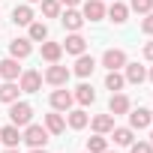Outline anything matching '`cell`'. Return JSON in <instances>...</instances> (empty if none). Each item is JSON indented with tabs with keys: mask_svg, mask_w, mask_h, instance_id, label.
I'll list each match as a JSON object with an SVG mask.
<instances>
[{
	"mask_svg": "<svg viewBox=\"0 0 153 153\" xmlns=\"http://www.w3.org/2000/svg\"><path fill=\"white\" fill-rule=\"evenodd\" d=\"M9 123H15L18 129L21 126H27V123H33V105L30 102H12L9 105Z\"/></svg>",
	"mask_w": 153,
	"mask_h": 153,
	"instance_id": "6da1fadb",
	"label": "cell"
},
{
	"mask_svg": "<svg viewBox=\"0 0 153 153\" xmlns=\"http://www.w3.org/2000/svg\"><path fill=\"white\" fill-rule=\"evenodd\" d=\"M69 75H72V69H66V66H60V63H48V69L42 72V81L51 84V87H66Z\"/></svg>",
	"mask_w": 153,
	"mask_h": 153,
	"instance_id": "7a4b0ae2",
	"label": "cell"
},
{
	"mask_svg": "<svg viewBox=\"0 0 153 153\" xmlns=\"http://www.w3.org/2000/svg\"><path fill=\"white\" fill-rule=\"evenodd\" d=\"M21 141H27L30 147H45L48 144V129L39 126V123H27L24 132H21Z\"/></svg>",
	"mask_w": 153,
	"mask_h": 153,
	"instance_id": "3957f363",
	"label": "cell"
},
{
	"mask_svg": "<svg viewBox=\"0 0 153 153\" xmlns=\"http://www.w3.org/2000/svg\"><path fill=\"white\" fill-rule=\"evenodd\" d=\"M18 87H21V93H36V90L42 87V72H39V69H21Z\"/></svg>",
	"mask_w": 153,
	"mask_h": 153,
	"instance_id": "277c9868",
	"label": "cell"
},
{
	"mask_svg": "<svg viewBox=\"0 0 153 153\" xmlns=\"http://www.w3.org/2000/svg\"><path fill=\"white\" fill-rule=\"evenodd\" d=\"M126 63H129V57H126L123 48H105V54H102V66L105 69H123Z\"/></svg>",
	"mask_w": 153,
	"mask_h": 153,
	"instance_id": "5b68a950",
	"label": "cell"
},
{
	"mask_svg": "<svg viewBox=\"0 0 153 153\" xmlns=\"http://www.w3.org/2000/svg\"><path fill=\"white\" fill-rule=\"evenodd\" d=\"M93 69H96V60H93V54H78L75 57V66H72V72L78 75V78H90L93 75Z\"/></svg>",
	"mask_w": 153,
	"mask_h": 153,
	"instance_id": "8992f818",
	"label": "cell"
},
{
	"mask_svg": "<svg viewBox=\"0 0 153 153\" xmlns=\"http://www.w3.org/2000/svg\"><path fill=\"white\" fill-rule=\"evenodd\" d=\"M48 102H51V108H54V111H63V114H66V111L72 108V102H75V96H72L69 90H63V87H57V90H54V93L48 96Z\"/></svg>",
	"mask_w": 153,
	"mask_h": 153,
	"instance_id": "52a82bcc",
	"label": "cell"
},
{
	"mask_svg": "<svg viewBox=\"0 0 153 153\" xmlns=\"http://www.w3.org/2000/svg\"><path fill=\"white\" fill-rule=\"evenodd\" d=\"M60 24H63V27H66L69 33H78V30L84 27V15H81L78 9L72 6V9H66V12H60Z\"/></svg>",
	"mask_w": 153,
	"mask_h": 153,
	"instance_id": "ba28073f",
	"label": "cell"
},
{
	"mask_svg": "<svg viewBox=\"0 0 153 153\" xmlns=\"http://www.w3.org/2000/svg\"><path fill=\"white\" fill-rule=\"evenodd\" d=\"M60 45H63V51H66V54H72V57H78V54H84V51H87V39H84L81 33H69Z\"/></svg>",
	"mask_w": 153,
	"mask_h": 153,
	"instance_id": "9c48e42d",
	"label": "cell"
},
{
	"mask_svg": "<svg viewBox=\"0 0 153 153\" xmlns=\"http://www.w3.org/2000/svg\"><path fill=\"white\" fill-rule=\"evenodd\" d=\"M105 3L102 0H84V6H81V15H84V21H102L105 18Z\"/></svg>",
	"mask_w": 153,
	"mask_h": 153,
	"instance_id": "30bf717a",
	"label": "cell"
},
{
	"mask_svg": "<svg viewBox=\"0 0 153 153\" xmlns=\"http://www.w3.org/2000/svg\"><path fill=\"white\" fill-rule=\"evenodd\" d=\"M18 75H21V66H18L15 57L0 60V81H18Z\"/></svg>",
	"mask_w": 153,
	"mask_h": 153,
	"instance_id": "8fae6325",
	"label": "cell"
},
{
	"mask_svg": "<svg viewBox=\"0 0 153 153\" xmlns=\"http://www.w3.org/2000/svg\"><path fill=\"white\" fill-rule=\"evenodd\" d=\"M33 54V42L24 36V39H12L9 42V57H15V60H24V57H30Z\"/></svg>",
	"mask_w": 153,
	"mask_h": 153,
	"instance_id": "7c38bea8",
	"label": "cell"
},
{
	"mask_svg": "<svg viewBox=\"0 0 153 153\" xmlns=\"http://www.w3.org/2000/svg\"><path fill=\"white\" fill-rule=\"evenodd\" d=\"M129 108H132V102H129V96H126V93H111V102H108V114L120 117V114H129Z\"/></svg>",
	"mask_w": 153,
	"mask_h": 153,
	"instance_id": "4fadbf2b",
	"label": "cell"
},
{
	"mask_svg": "<svg viewBox=\"0 0 153 153\" xmlns=\"http://www.w3.org/2000/svg\"><path fill=\"white\" fill-rule=\"evenodd\" d=\"M153 123V114L147 108H129V126L132 129H147Z\"/></svg>",
	"mask_w": 153,
	"mask_h": 153,
	"instance_id": "5bb4252c",
	"label": "cell"
},
{
	"mask_svg": "<svg viewBox=\"0 0 153 153\" xmlns=\"http://www.w3.org/2000/svg\"><path fill=\"white\" fill-rule=\"evenodd\" d=\"M123 78H126V84H141V81H147V69L141 63H126L123 66Z\"/></svg>",
	"mask_w": 153,
	"mask_h": 153,
	"instance_id": "9a60e30c",
	"label": "cell"
},
{
	"mask_svg": "<svg viewBox=\"0 0 153 153\" xmlns=\"http://www.w3.org/2000/svg\"><path fill=\"white\" fill-rule=\"evenodd\" d=\"M45 129H48V135H63V132H66V117H63L60 111L45 114Z\"/></svg>",
	"mask_w": 153,
	"mask_h": 153,
	"instance_id": "2e32d148",
	"label": "cell"
},
{
	"mask_svg": "<svg viewBox=\"0 0 153 153\" xmlns=\"http://www.w3.org/2000/svg\"><path fill=\"white\" fill-rule=\"evenodd\" d=\"M111 138H114L117 147H129V144L135 141V129H132V126H114V129H111Z\"/></svg>",
	"mask_w": 153,
	"mask_h": 153,
	"instance_id": "e0dca14e",
	"label": "cell"
},
{
	"mask_svg": "<svg viewBox=\"0 0 153 153\" xmlns=\"http://www.w3.org/2000/svg\"><path fill=\"white\" fill-rule=\"evenodd\" d=\"M66 123H69V129H84L90 123V117H87L84 108H69L66 111Z\"/></svg>",
	"mask_w": 153,
	"mask_h": 153,
	"instance_id": "ac0fdd59",
	"label": "cell"
},
{
	"mask_svg": "<svg viewBox=\"0 0 153 153\" xmlns=\"http://www.w3.org/2000/svg\"><path fill=\"white\" fill-rule=\"evenodd\" d=\"M72 96H75V102H78V105H93V102H96V90H93L87 81H81L78 87H75Z\"/></svg>",
	"mask_w": 153,
	"mask_h": 153,
	"instance_id": "d6986e66",
	"label": "cell"
},
{
	"mask_svg": "<svg viewBox=\"0 0 153 153\" xmlns=\"http://www.w3.org/2000/svg\"><path fill=\"white\" fill-rule=\"evenodd\" d=\"M12 21H15L18 27H27L30 21H36V15H33L30 3H21V6H15V9H12Z\"/></svg>",
	"mask_w": 153,
	"mask_h": 153,
	"instance_id": "ffe728a7",
	"label": "cell"
},
{
	"mask_svg": "<svg viewBox=\"0 0 153 153\" xmlns=\"http://www.w3.org/2000/svg\"><path fill=\"white\" fill-rule=\"evenodd\" d=\"M60 57H63V45L60 42H42V60L45 63H60Z\"/></svg>",
	"mask_w": 153,
	"mask_h": 153,
	"instance_id": "44dd1931",
	"label": "cell"
},
{
	"mask_svg": "<svg viewBox=\"0 0 153 153\" xmlns=\"http://www.w3.org/2000/svg\"><path fill=\"white\" fill-rule=\"evenodd\" d=\"M90 126H93V132L108 135L114 129V114H96V117H90Z\"/></svg>",
	"mask_w": 153,
	"mask_h": 153,
	"instance_id": "7402d4cb",
	"label": "cell"
},
{
	"mask_svg": "<svg viewBox=\"0 0 153 153\" xmlns=\"http://www.w3.org/2000/svg\"><path fill=\"white\" fill-rule=\"evenodd\" d=\"M18 93H21L18 81H0V102H6V105H12V102L18 99Z\"/></svg>",
	"mask_w": 153,
	"mask_h": 153,
	"instance_id": "603a6c76",
	"label": "cell"
},
{
	"mask_svg": "<svg viewBox=\"0 0 153 153\" xmlns=\"http://www.w3.org/2000/svg\"><path fill=\"white\" fill-rule=\"evenodd\" d=\"M114 24H126V18H129V6L126 3H120V0H114V3L108 6V12H105Z\"/></svg>",
	"mask_w": 153,
	"mask_h": 153,
	"instance_id": "cb8c5ba5",
	"label": "cell"
},
{
	"mask_svg": "<svg viewBox=\"0 0 153 153\" xmlns=\"http://www.w3.org/2000/svg\"><path fill=\"white\" fill-rule=\"evenodd\" d=\"M105 87H108L111 93H120V90L126 87V78H123L120 69H108V75H105Z\"/></svg>",
	"mask_w": 153,
	"mask_h": 153,
	"instance_id": "d4e9b609",
	"label": "cell"
},
{
	"mask_svg": "<svg viewBox=\"0 0 153 153\" xmlns=\"http://www.w3.org/2000/svg\"><path fill=\"white\" fill-rule=\"evenodd\" d=\"M27 39H30V42H45V39H48L45 21H30V24H27Z\"/></svg>",
	"mask_w": 153,
	"mask_h": 153,
	"instance_id": "484cf974",
	"label": "cell"
},
{
	"mask_svg": "<svg viewBox=\"0 0 153 153\" xmlns=\"http://www.w3.org/2000/svg\"><path fill=\"white\" fill-rule=\"evenodd\" d=\"M0 141H3L6 147H18V141H21V132H18V126H15V123L3 126V129H0Z\"/></svg>",
	"mask_w": 153,
	"mask_h": 153,
	"instance_id": "4316f807",
	"label": "cell"
},
{
	"mask_svg": "<svg viewBox=\"0 0 153 153\" xmlns=\"http://www.w3.org/2000/svg\"><path fill=\"white\" fill-rule=\"evenodd\" d=\"M108 150V138L93 132V138H87V153H105Z\"/></svg>",
	"mask_w": 153,
	"mask_h": 153,
	"instance_id": "83f0119b",
	"label": "cell"
},
{
	"mask_svg": "<svg viewBox=\"0 0 153 153\" xmlns=\"http://www.w3.org/2000/svg\"><path fill=\"white\" fill-rule=\"evenodd\" d=\"M39 3H42V15L45 18H60V0H39Z\"/></svg>",
	"mask_w": 153,
	"mask_h": 153,
	"instance_id": "f1b7e54d",
	"label": "cell"
},
{
	"mask_svg": "<svg viewBox=\"0 0 153 153\" xmlns=\"http://www.w3.org/2000/svg\"><path fill=\"white\" fill-rule=\"evenodd\" d=\"M129 9H135L138 15H147L153 12V0H129Z\"/></svg>",
	"mask_w": 153,
	"mask_h": 153,
	"instance_id": "f546056e",
	"label": "cell"
},
{
	"mask_svg": "<svg viewBox=\"0 0 153 153\" xmlns=\"http://www.w3.org/2000/svg\"><path fill=\"white\" fill-rule=\"evenodd\" d=\"M129 153H153V144L150 141H132L129 144Z\"/></svg>",
	"mask_w": 153,
	"mask_h": 153,
	"instance_id": "4dcf8cb0",
	"label": "cell"
},
{
	"mask_svg": "<svg viewBox=\"0 0 153 153\" xmlns=\"http://www.w3.org/2000/svg\"><path fill=\"white\" fill-rule=\"evenodd\" d=\"M141 30H144L147 36H153V12H147V15L141 18Z\"/></svg>",
	"mask_w": 153,
	"mask_h": 153,
	"instance_id": "1f68e13d",
	"label": "cell"
},
{
	"mask_svg": "<svg viewBox=\"0 0 153 153\" xmlns=\"http://www.w3.org/2000/svg\"><path fill=\"white\" fill-rule=\"evenodd\" d=\"M141 54H144V60H150V63H153V42H147V45H144V51H141Z\"/></svg>",
	"mask_w": 153,
	"mask_h": 153,
	"instance_id": "d6a6232c",
	"label": "cell"
},
{
	"mask_svg": "<svg viewBox=\"0 0 153 153\" xmlns=\"http://www.w3.org/2000/svg\"><path fill=\"white\" fill-rule=\"evenodd\" d=\"M81 0H60V6H66V9H72V6H78Z\"/></svg>",
	"mask_w": 153,
	"mask_h": 153,
	"instance_id": "836d02e7",
	"label": "cell"
},
{
	"mask_svg": "<svg viewBox=\"0 0 153 153\" xmlns=\"http://www.w3.org/2000/svg\"><path fill=\"white\" fill-rule=\"evenodd\" d=\"M30 153H48L45 147H30Z\"/></svg>",
	"mask_w": 153,
	"mask_h": 153,
	"instance_id": "e575fe53",
	"label": "cell"
},
{
	"mask_svg": "<svg viewBox=\"0 0 153 153\" xmlns=\"http://www.w3.org/2000/svg\"><path fill=\"white\" fill-rule=\"evenodd\" d=\"M147 78H150V81H153V66H150V69H147Z\"/></svg>",
	"mask_w": 153,
	"mask_h": 153,
	"instance_id": "d590c367",
	"label": "cell"
},
{
	"mask_svg": "<svg viewBox=\"0 0 153 153\" xmlns=\"http://www.w3.org/2000/svg\"><path fill=\"white\" fill-rule=\"evenodd\" d=\"M6 153H18V147H6Z\"/></svg>",
	"mask_w": 153,
	"mask_h": 153,
	"instance_id": "8d00e7d4",
	"label": "cell"
},
{
	"mask_svg": "<svg viewBox=\"0 0 153 153\" xmlns=\"http://www.w3.org/2000/svg\"><path fill=\"white\" fill-rule=\"evenodd\" d=\"M27 3H39V0H27Z\"/></svg>",
	"mask_w": 153,
	"mask_h": 153,
	"instance_id": "74e56055",
	"label": "cell"
},
{
	"mask_svg": "<svg viewBox=\"0 0 153 153\" xmlns=\"http://www.w3.org/2000/svg\"><path fill=\"white\" fill-rule=\"evenodd\" d=\"M105 153H117V150H105Z\"/></svg>",
	"mask_w": 153,
	"mask_h": 153,
	"instance_id": "f35d334b",
	"label": "cell"
},
{
	"mask_svg": "<svg viewBox=\"0 0 153 153\" xmlns=\"http://www.w3.org/2000/svg\"><path fill=\"white\" fill-rule=\"evenodd\" d=\"M150 144H153V132H150Z\"/></svg>",
	"mask_w": 153,
	"mask_h": 153,
	"instance_id": "ab89813d",
	"label": "cell"
},
{
	"mask_svg": "<svg viewBox=\"0 0 153 153\" xmlns=\"http://www.w3.org/2000/svg\"><path fill=\"white\" fill-rule=\"evenodd\" d=\"M150 114H153V111H150Z\"/></svg>",
	"mask_w": 153,
	"mask_h": 153,
	"instance_id": "60d3db41",
	"label": "cell"
},
{
	"mask_svg": "<svg viewBox=\"0 0 153 153\" xmlns=\"http://www.w3.org/2000/svg\"><path fill=\"white\" fill-rule=\"evenodd\" d=\"M84 153H87V150H84Z\"/></svg>",
	"mask_w": 153,
	"mask_h": 153,
	"instance_id": "b9f144b4",
	"label": "cell"
}]
</instances>
